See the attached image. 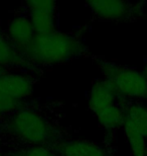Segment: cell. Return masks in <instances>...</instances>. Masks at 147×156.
<instances>
[{
	"label": "cell",
	"mask_w": 147,
	"mask_h": 156,
	"mask_svg": "<svg viewBox=\"0 0 147 156\" xmlns=\"http://www.w3.org/2000/svg\"><path fill=\"white\" fill-rule=\"evenodd\" d=\"M85 49L79 38L57 30L46 35H35L25 59L42 66H52L79 57Z\"/></svg>",
	"instance_id": "6da1fadb"
},
{
	"label": "cell",
	"mask_w": 147,
	"mask_h": 156,
	"mask_svg": "<svg viewBox=\"0 0 147 156\" xmlns=\"http://www.w3.org/2000/svg\"><path fill=\"white\" fill-rule=\"evenodd\" d=\"M103 78L111 83L118 95L126 101H147V75L143 70L99 60Z\"/></svg>",
	"instance_id": "7a4b0ae2"
},
{
	"label": "cell",
	"mask_w": 147,
	"mask_h": 156,
	"mask_svg": "<svg viewBox=\"0 0 147 156\" xmlns=\"http://www.w3.org/2000/svg\"><path fill=\"white\" fill-rule=\"evenodd\" d=\"M9 134L29 146H48L55 140L54 127L42 115L31 110H20L7 122Z\"/></svg>",
	"instance_id": "3957f363"
},
{
	"label": "cell",
	"mask_w": 147,
	"mask_h": 156,
	"mask_svg": "<svg viewBox=\"0 0 147 156\" xmlns=\"http://www.w3.org/2000/svg\"><path fill=\"white\" fill-rule=\"evenodd\" d=\"M146 4V1L131 2L124 0H94L87 2L96 17L115 23H127L142 18Z\"/></svg>",
	"instance_id": "277c9868"
},
{
	"label": "cell",
	"mask_w": 147,
	"mask_h": 156,
	"mask_svg": "<svg viewBox=\"0 0 147 156\" xmlns=\"http://www.w3.org/2000/svg\"><path fill=\"white\" fill-rule=\"evenodd\" d=\"M28 17L36 35L57 32V3L52 0H37L25 3Z\"/></svg>",
	"instance_id": "5b68a950"
},
{
	"label": "cell",
	"mask_w": 147,
	"mask_h": 156,
	"mask_svg": "<svg viewBox=\"0 0 147 156\" xmlns=\"http://www.w3.org/2000/svg\"><path fill=\"white\" fill-rule=\"evenodd\" d=\"M35 35L28 16L16 15L9 21L6 37L15 50L24 58Z\"/></svg>",
	"instance_id": "8992f818"
},
{
	"label": "cell",
	"mask_w": 147,
	"mask_h": 156,
	"mask_svg": "<svg viewBox=\"0 0 147 156\" xmlns=\"http://www.w3.org/2000/svg\"><path fill=\"white\" fill-rule=\"evenodd\" d=\"M126 101L118 95L111 83L104 78L94 82L89 94V108L97 115L115 104H125Z\"/></svg>",
	"instance_id": "52a82bcc"
},
{
	"label": "cell",
	"mask_w": 147,
	"mask_h": 156,
	"mask_svg": "<svg viewBox=\"0 0 147 156\" xmlns=\"http://www.w3.org/2000/svg\"><path fill=\"white\" fill-rule=\"evenodd\" d=\"M0 91L21 101L32 94L33 82L24 74L4 73L0 76Z\"/></svg>",
	"instance_id": "ba28073f"
},
{
	"label": "cell",
	"mask_w": 147,
	"mask_h": 156,
	"mask_svg": "<svg viewBox=\"0 0 147 156\" xmlns=\"http://www.w3.org/2000/svg\"><path fill=\"white\" fill-rule=\"evenodd\" d=\"M123 130H131L140 134L147 141V104L130 101L125 102Z\"/></svg>",
	"instance_id": "9c48e42d"
},
{
	"label": "cell",
	"mask_w": 147,
	"mask_h": 156,
	"mask_svg": "<svg viewBox=\"0 0 147 156\" xmlns=\"http://www.w3.org/2000/svg\"><path fill=\"white\" fill-rule=\"evenodd\" d=\"M59 156H107L104 148L87 140L62 142L58 149Z\"/></svg>",
	"instance_id": "30bf717a"
},
{
	"label": "cell",
	"mask_w": 147,
	"mask_h": 156,
	"mask_svg": "<svg viewBox=\"0 0 147 156\" xmlns=\"http://www.w3.org/2000/svg\"><path fill=\"white\" fill-rule=\"evenodd\" d=\"M24 57L18 53L8 41L7 37L0 32V66L14 67L22 64Z\"/></svg>",
	"instance_id": "8fae6325"
},
{
	"label": "cell",
	"mask_w": 147,
	"mask_h": 156,
	"mask_svg": "<svg viewBox=\"0 0 147 156\" xmlns=\"http://www.w3.org/2000/svg\"><path fill=\"white\" fill-rule=\"evenodd\" d=\"M14 154L15 156H59L48 146H28Z\"/></svg>",
	"instance_id": "7c38bea8"
},
{
	"label": "cell",
	"mask_w": 147,
	"mask_h": 156,
	"mask_svg": "<svg viewBox=\"0 0 147 156\" xmlns=\"http://www.w3.org/2000/svg\"><path fill=\"white\" fill-rule=\"evenodd\" d=\"M20 105V101L12 98L0 91V115H6L13 113V112H17Z\"/></svg>",
	"instance_id": "4fadbf2b"
},
{
	"label": "cell",
	"mask_w": 147,
	"mask_h": 156,
	"mask_svg": "<svg viewBox=\"0 0 147 156\" xmlns=\"http://www.w3.org/2000/svg\"><path fill=\"white\" fill-rule=\"evenodd\" d=\"M143 72H144L147 75V55L145 56V58H144V68H143Z\"/></svg>",
	"instance_id": "5bb4252c"
},
{
	"label": "cell",
	"mask_w": 147,
	"mask_h": 156,
	"mask_svg": "<svg viewBox=\"0 0 147 156\" xmlns=\"http://www.w3.org/2000/svg\"><path fill=\"white\" fill-rule=\"evenodd\" d=\"M4 71H5V69H4V68H3L2 66H0V76H1L2 74H4V73H5Z\"/></svg>",
	"instance_id": "9a60e30c"
},
{
	"label": "cell",
	"mask_w": 147,
	"mask_h": 156,
	"mask_svg": "<svg viewBox=\"0 0 147 156\" xmlns=\"http://www.w3.org/2000/svg\"><path fill=\"white\" fill-rule=\"evenodd\" d=\"M0 156H2V155H1V154H0Z\"/></svg>",
	"instance_id": "2e32d148"
},
{
	"label": "cell",
	"mask_w": 147,
	"mask_h": 156,
	"mask_svg": "<svg viewBox=\"0 0 147 156\" xmlns=\"http://www.w3.org/2000/svg\"><path fill=\"white\" fill-rule=\"evenodd\" d=\"M146 156H147V154H146Z\"/></svg>",
	"instance_id": "e0dca14e"
}]
</instances>
